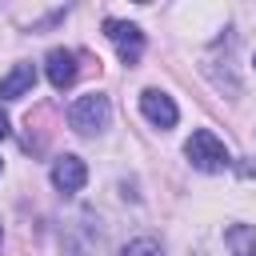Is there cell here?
I'll return each mask as SVG.
<instances>
[{
  "label": "cell",
  "mask_w": 256,
  "mask_h": 256,
  "mask_svg": "<svg viewBox=\"0 0 256 256\" xmlns=\"http://www.w3.org/2000/svg\"><path fill=\"white\" fill-rule=\"evenodd\" d=\"M140 112H144V120L156 124V128H176V120H180L176 100H172L168 92H160V88H144V92H140Z\"/></svg>",
  "instance_id": "obj_3"
},
{
  "label": "cell",
  "mask_w": 256,
  "mask_h": 256,
  "mask_svg": "<svg viewBox=\"0 0 256 256\" xmlns=\"http://www.w3.org/2000/svg\"><path fill=\"white\" fill-rule=\"evenodd\" d=\"M0 236H4V228H0Z\"/></svg>",
  "instance_id": "obj_12"
},
{
  "label": "cell",
  "mask_w": 256,
  "mask_h": 256,
  "mask_svg": "<svg viewBox=\"0 0 256 256\" xmlns=\"http://www.w3.org/2000/svg\"><path fill=\"white\" fill-rule=\"evenodd\" d=\"M184 156H188V164L200 168V172H224V168L232 164L224 140H220L212 128H196V132L188 136V144H184Z\"/></svg>",
  "instance_id": "obj_2"
},
{
  "label": "cell",
  "mask_w": 256,
  "mask_h": 256,
  "mask_svg": "<svg viewBox=\"0 0 256 256\" xmlns=\"http://www.w3.org/2000/svg\"><path fill=\"white\" fill-rule=\"evenodd\" d=\"M108 120H112V100H108L104 92H84V96H76V100L68 104V124H72L80 136L104 132Z\"/></svg>",
  "instance_id": "obj_1"
},
{
  "label": "cell",
  "mask_w": 256,
  "mask_h": 256,
  "mask_svg": "<svg viewBox=\"0 0 256 256\" xmlns=\"http://www.w3.org/2000/svg\"><path fill=\"white\" fill-rule=\"evenodd\" d=\"M0 168H4V164H0Z\"/></svg>",
  "instance_id": "obj_13"
},
{
  "label": "cell",
  "mask_w": 256,
  "mask_h": 256,
  "mask_svg": "<svg viewBox=\"0 0 256 256\" xmlns=\"http://www.w3.org/2000/svg\"><path fill=\"white\" fill-rule=\"evenodd\" d=\"M252 64H256V56H252Z\"/></svg>",
  "instance_id": "obj_11"
},
{
  "label": "cell",
  "mask_w": 256,
  "mask_h": 256,
  "mask_svg": "<svg viewBox=\"0 0 256 256\" xmlns=\"http://www.w3.org/2000/svg\"><path fill=\"white\" fill-rule=\"evenodd\" d=\"M224 240H228L232 256H256V224H228Z\"/></svg>",
  "instance_id": "obj_8"
},
{
  "label": "cell",
  "mask_w": 256,
  "mask_h": 256,
  "mask_svg": "<svg viewBox=\"0 0 256 256\" xmlns=\"http://www.w3.org/2000/svg\"><path fill=\"white\" fill-rule=\"evenodd\" d=\"M8 128H12V124H8V116H4V108H0V140L8 136Z\"/></svg>",
  "instance_id": "obj_10"
},
{
  "label": "cell",
  "mask_w": 256,
  "mask_h": 256,
  "mask_svg": "<svg viewBox=\"0 0 256 256\" xmlns=\"http://www.w3.org/2000/svg\"><path fill=\"white\" fill-rule=\"evenodd\" d=\"M124 256H164V248H160L152 236H140V240H132V244L124 248Z\"/></svg>",
  "instance_id": "obj_9"
},
{
  "label": "cell",
  "mask_w": 256,
  "mask_h": 256,
  "mask_svg": "<svg viewBox=\"0 0 256 256\" xmlns=\"http://www.w3.org/2000/svg\"><path fill=\"white\" fill-rule=\"evenodd\" d=\"M52 184H56V192H64V196L80 192V188L88 184V164H84L80 156H72V152L56 156V160H52Z\"/></svg>",
  "instance_id": "obj_5"
},
{
  "label": "cell",
  "mask_w": 256,
  "mask_h": 256,
  "mask_svg": "<svg viewBox=\"0 0 256 256\" xmlns=\"http://www.w3.org/2000/svg\"><path fill=\"white\" fill-rule=\"evenodd\" d=\"M44 72H48V84L56 88V92H64V88H72L76 84V52L72 48H52L48 56H44Z\"/></svg>",
  "instance_id": "obj_6"
},
{
  "label": "cell",
  "mask_w": 256,
  "mask_h": 256,
  "mask_svg": "<svg viewBox=\"0 0 256 256\" xmlns=\"http://www.w3.org/2000/svg\"><path fill=\"white\" fill-rule=\"evenodd\" d=\"M32 84H36V68L28 60H20V64H12L8 76H0V100H20L32 92Z\"/></svg>",
  "instance_id": "obj_7"
},
{
  "label": "cell",
  "mask_w": 256,
  "mask_h": 256,
  "mask_svg": "<svg viewBox=\"0 0 256 256\" xmlns=\"http://www.w3.org/2000/svg\"><path fill=\"white\" fill-rule=\"evenodd\" d=\"M104 36L120 48V60H124V64H136V60H140V52H144V32H140L136 24H128V20H104Z\"/></svg>",
  "instance_id": "obj_4"
}]
</instances>
